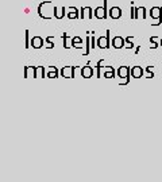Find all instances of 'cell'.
<instances>
[{"label":"cell","instance_id":"15","mask_svg":"<svg viewBox=\"0 0 162 182\" xmlns=\"http://www.w3.org/2000/svg\"><path fill=\"white\" fill-rule=\"evenodd\" d=\"M131 39H134V36H131V38H126V42H127L126 47H127V49H132L134 47V43L131 42Z\"/></svg>","mask_w":162,"mask_h":182},{"label":"cell","instance_id":"7","mask_svg":"<svg viewBox=\"0 0 162 182\" xmlns=\"http://www.w3.org/2000/svg\"><path fill=\"white\" fill-rule=\"evenodd\" d=\"M109 16H111L112 19H117L122 16V10L119 7H112L111 10H109Z\"/></svg>","mask_w":162,"mask_h":182},{"label":"cell","instance_id":"14","mask_svg":"<svg viewBox=\"0 0 162 182\" xmlns=\"http://www.w3.org/2000/svg\"><path fill=\"white\" fill-rule=\"evenodd\" d=\"M157 36H153V38H150V42H151V44H150V46H151L153 49H157L158 47V44H157Z\"/></svg>","mask_w":162,"mask_h":182},{"label":"cell","instance_id":"19","mask_svg":"<svg viewBox=\"0 0 162 182\" xmlns=\"http://www.w3.org/2000/svg\"><path fill=\"white\" fill-rule=\"evenodd\" d=\"M161 46H162V39H161Z\"/></svg>","mask_w":162,"mask_h":182},{"label":"cell","instance_id":"13","mask_svg":"<svg viewBox=\"0 0 162 182\" xmlns=\"http://www.w3.org/2000/svg\"><path fill=\"white\" fill-rule=\"evenodd\" d=\"M104 77L105 78H113V69L111 66H108V70L104 73Z\"/></svg>","mask_w":162,"mask_h":182},{"label":"cell","instance_id":"3","mask_svg":"<svg viewBox=\"0 0 162 182\" xmlns=\"http://www.w3.org/2000/svg\"><path fill=\"white\" fill-rule=\"evenodd\" d=\"M74 70L76 66H65L61 70V74L64 77H68V78H74Z\"/></svg>","mask_w":162,"mask_h":182},{"label":"cell","instance_id":"16","mask_svg":"<svg viewBox=\"0 0 162 182\" xmlns=\"http://www.w3.org/2000/svg\"><path fill=\"white\" fill-rule=\"evenodd\" d=\"M51 39H53L51 36H49V38H46V42H47V47H49V49H53V47H54V44L51 43Z\"/></svg>","mask_w":162,"mask_h":182},{"label":"cell","instance_id":"6","mask_svg":"<svg viewBox=\"0 0 162 182\" xmlns=\"http://www.w3.org/2000/svg\"><path fill=\"white\" fill-rule=\"evenodd\" d=\"M112 46L115 49H122L124 46V39L122 38V36H115V38L112 39Z\"/></svg>","mask_w":162,"mask_h":182},{"label":"cell","instance_id":"8","mask_svg":"<svg viewBox=\"0 0 162 182\" xmlns=\"http://www.w3.org/2000/svg\"><path fill=\"white\" fill-rule=\"evenodd\" d=\"M131 76L134 78H139V77L143 76V69L139 68V66H134L131 69Z\"/></svg>","mask_w":162,"mask_h":182},{"label":"cell","instance_id":"2","mask_svg":"<svg viewBox=\"0 0 162 182\" xmlns=\"http://www.w3.org/2000/svg\"><path fill=\"white\" fill-rule=\"evenodd\" d=\"M95 16H97V18H100V19H105L108 16V14H107V0H104V6L101 8H96L95 10Z\"/></svg>","mask_w":162,"mask_h":182},{"label":"cell","instance_id":"10","mask_svg":"<svg viewBox=\"0 0 162 182\" xmlns=\"http://www.w3.org/2000/svg\"><path fill=\"white\" fill-rule=\"evenodd\" d=\"M47 77H49V78H57V77H58V70H57L55 66L50 68V72L47 73Z\"/></svg>","mask_w":162,"mask_h":182},{"label":"cell","instance_id":"12","mask_svg":"<svg viewBox=\"0 0 162 182\" xmlns=\"http://www.w3.org/2000/svg\"><path fill=\"white\" fill-rule=\"evenodd\" d=\"M70 10H73V11H74V12H69V14H68V18L69 19H77V18H79V10H77V8H74V7H70Z\"/></svg>","mask_w":162,"mask_h":182},{"label":"cell","instance_id":"5","mask_svg":"<svg viewBox=\"0 0 162 182\" xmlns=\"http://www.w3.org/2000/svg\"><path fill=\"white\" fill-rule=\"evenodd\" d=\"M31 46L34 49H40L43 46V39L40 38V36H34V38L31 39Z\"/></svg>","mask_w":162,"mask_h":182},{"label":"cell","instance_id":"1","mask_svg":"<svg viewBox=\"0 0 162 182\" xmlns=\"http://www.w3.org/2000/svg\"><path fill=\"white\" fill-rule=\"evenodd\" d=\"M105 34H107L105 36L97 39V46L101 47V49H108L109 47V30H107Z\"/></svg>","mask_w":162,"mask_h":182},{"label":"cell","instance_id":"17","mask_svg":"<svg viewBox=\"0 0 162 182\" xmlns=\"http://www.w3.org/2000/svg\"><path fill=\"white\" fill-rule=\"evenodd\" d=\"M31 46V42L28 40V30H26V47H30Z\"/></svg>","mask_w":162,"mask_h":182},{"label":"cell","instance_id":"18","mask_svg":"<svg viewBox=\"0 0 162 182\" xmlns=\"http://www.w3.org/2000/svg\"><path fill=\"white\" fill-rule=\"evenodd\" d=\"M138 11H139V12H141L142 18H143V19H145V18H146V14H145V8H143V7H141V8H139V10H138Z\"/></svg>","mask_w":162,"mask_h":182},{"label":"cell","instance_id":"4","mask_svg":"<svg viewBox=\"0 0 162 182\" xmlns=\"http://www.w3.org/2000/svg\"><path fill=\"white\" fill-rule=\"evenodd\" d=\"M81 76H83L84 78H91L93 76V69L91 66H84L81 69Z\"/></svg>","mask_w":162,"mask_h":182},{"label":"cell","instance_id":"9","mask_svg":"<svg viewBox=\"0 0 162 182\" xmlns=\"http://www.w3.org/2000/svg\"><path fill=\"white\" fill-rule=\"evenodd\" d=\"M130 73H131V70H130L128 68H126V66H122L117 69V74H119V77H130Z\"/></svg>","mask_w":162,"mask_h":182},{"label":"cell","instance_id":"11","mask_svg":"<svg viewBox=\"0 0 162 182\" xmlns=\"http://www.w3.org/2000/svg\"><path fill=\"white\" fill-rule=\"evenodd\" d=\"M83 42V40H81V38L80 36H74V38L72 39V47H77V49H80L81 46H80V43Z\"/></svg>","mask_w":162,"mask_h":182}]
</instances>
